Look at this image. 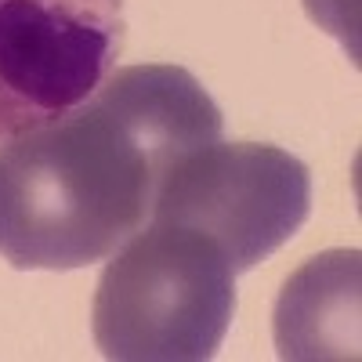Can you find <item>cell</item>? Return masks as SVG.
I'll list each match as a JSON object with an SVG mask.
<instances>
[{"mask_svg":"<svg viewBox=\"0 0 362 362\" xmlns=\"http://www.w3.org/2000/svg\"><path fill=\"white\" fill-rule=\"evenodd\" d=\"M308 210L312 174L297 156L261 141L218 138L163 174L153 221L210 235L239 276L293 239Z\"/></svg>","mask_w":362,"mask_h":362,"instance_id":"obj_3","label":"cell"},{"mask_svg":"<svg viewBox=\"0 0 362 362\" xmlns=\"http://www.w3.org/2000/svg\"><path fill=\"white\" fill-rule=\"evenodd\" d=\"M283 358H355L358 348V250L312 257L286 279L276 305Z\"/></svg>","mask_w":362,"mask_h":362,"instance_id":"obj_5","label":"cell"},{"mask_svg":"<svg viewBox=\"0 0 362 362\" xmlns=\"http://www.w3.org/2000/svg\"><path fill=\"white\" fill-rule=\"evenodd\" d=\"M124 33V0H0V141L83 102Z\"/></svg>","mask_w":362,"mask_h":362,"instance_id":"obj_4","label":"cell"},{"mask_svg":"<svg viewBox=\"0 0 362 362\" xmlns=\"http://www.w3.org/2000/svg\"><path fill=\"white\" fill-rule=\"evenodd\" d=\"M235 315V272L210 235L148 221L95 290V344L116 362H206Z\"/></svg>","mask_w":362,"mask_h":362,"instance_id":"obj_2","label":"cell"},{"mask_svg":"<svg viewBox=\"0 0 362 362\" xmlns=\"http://www.w3.org/2000/svg\"><path fill=\"white\" fill-rule=\"evenodd\" d=\"M305 8L348 47L351 62H358V0H305Z\"/></svg>","mask_w":362,"mask_h":362,"instance_id":"obj_6","label":"cell"},{"mask_svg":"<svg viewBox=\"0 0 362 362\" xmlns=\"http://www.w3.org/2000/svg\"><path fill=\"white\" fill-rule=\"evenodd\" d=\"M221 138L181 66L112 69L83 102L0 141V257L18 272L109 261L153 221L163 174Z\"/></svg>","mask_w":362,"mask_h":362,"instance_id":"obj_1","label":"cell"}]
</instances>
